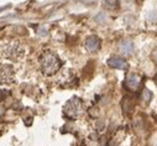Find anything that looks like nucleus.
Returning a JSON list of instances; mask_svg holds the SVG:
<instances>
[{"label": "nucleus", "mask_w": 157, "mask_h": 146, "mask_svg": "<svg viewBox=\"0 0 157 146\" xmlns=\"http://www.w3.org/2000/svg\"><path fill=\"white\" fill-rule=\"evenodd\" d=\"M40 63H41V71L45 76H55L61 71L62 62L59 57L51 50H46L42 52L40 57Z\"/></svg>", "instance_id": "obj_1"}, {"label": "nucleus", "mask_w": 157, "mask_h": 146, "mask_svg": "<svg viewBox=\"0 0 157 146\" xmlns=\"http://www.w3.org/2000/svg\"><path fill=\"white\" fill-rule=\"evenodd\" d=\"M24 55L25 48L17 41H6L0 44V58L8 61H20Z\"/></svg>", "instance_id": "obj_2"}, {"label": "nucleus", "mask_w": 157, "mask_h": 146, "mask_svg": "<svg viewBox=\"0 0 157 146\" xmlns=\"http://www.w3.org/2000/svg\"><path fill=\"white\" fill-rule=\"evenodd\" d=\"M83 114V103L78 97L71 98L63 106V117L68 120H77Z\"/></svg>", "instance_id": "obj_3"}, {"label": "nucleus", "mask_w": 157, "mask_h": 146, "mask_svg": "<svg viewBox=\"0 0 157 146\" xmlns=\"http://www.w3.org/2000/svg\"><path fill=\"white\" fill-rule=\"evenodd\" d=\"M15 82V69L10 64H0V84H11Z\"/></svg>", "instance_id": "obj_4"}, {"label": "nucleus", "mask_w": 157, "mask_h": 146, "mask_svg": "<svg viewBox=\"0 0 157 146\" xmlns=\"http://www.w3.org/2000/svg\"><path fill=\"white\" fill-rule=\"evenodd\" d=\"M141 84V78L135 75V73H132V75H129L126 77V81H125V87L130 90V92H136L139 89Z\"/></svg>", "instance_id": "obj_5"}, {"label": "nucleus", "mask_w": 157, "mask_h": 146, "mask_svg": "<svg viewBox=\"0 0 157 146\" xmlns=\"http://www.w3.org/2000/svg\"><path fill=\"white\" fill-rule=\"evenodd\" d=\"M108 66L114 69H126L128 62L121 57H110L108 60Z\"/></svg>", "instance_id": "obj_6"}, {"label": "nucleus", "mask_w": 157, "mask_h": 146, "mask_svg": "<svg viewBox=\"0 0 157 146\" xmlns=\"http://www.w3.org/2000/svg\"><path fill=\"white\" fill-rule=\"evenodd\" d=\"M100 44L101 42H100V39L98 37V36L92 35V36H89V37L87 39V41H86V47L90 52H97L100 48Z\"/></svg>", "instance_id": "obj_7"}, {"label": "nucleus", "mask_w": 157, "mask_h": 146, "mask_svg": "<svg viewBox=\"0 0 157 146\" xmlns=\"http://www.w3.org/2000/svg\"><path fill=\"white\" fill-rule=\"evenodd\" d=\"M73 81V73L69 69H62L61 71V75L58 77V82L61 86L66 87V86H71Z\"/></svg>", "instance_id": "obj_8"}, {"label": "nucleus", "mask_w": 157, "mask_h": 146, "mask_svg": "<svg viewBox=\"0 0 157 146\" xmlns=\"http://www.w3.org/2000/svg\"><path fill=\"white\" fill-rule=\"evenodd\" d=\"M120 51H121L123 55L130 56V55L132 53V51H134V45H132V42L129 41V40H125L124 42H121V45H120Z\"/></svg>", "instance_id": "obj_9"}, {"label": "nucleus", "mask_w": 157, "mask_h": 146, "mask_svg": "<svg viewBox=\"0 0 157 146\" xmlns=\"http://www.w3.org/2000/svg\"><path fill=\"white\" fill-rule=\"evenodd\" d=\"M123 108H124L125 114H129V113L132 110L134 104H132V102L130 100V98H124V100H123Z\"/></svg>", "instance_id": "obj_10"}, {"label": "nucleus", "mask_w": 157, "mask_h": 146, "mask_svg": "<svg viewBox=\"0 0 157 146\" xmlns=\"http://www.w3.org/2000/svg\"><path fill=\"white\" fill-rule=\"evenodd\" d=\"M104 8L109 9V10H113V9L117 8V2L116 0H105L104 2Z\"/></svg>", "instance_id": "obj_11"}, {"label": "nucleus", "mask_w": 157, "mask_h": 146, "mask_svg": "<svg viewBox=\"0 0 157 146\" xmlns=\"http://www.w3.org/2000/svg\"><path fill=\"white\" fill-rule=\"evenodd\" d=\"M151 98H152L151 92H150L148 89H145L144 93H142V99H144V102H145V103H148V102L151 100Z\"/></svg>", "instance_id": "obj_12"}, {"label": "nucleus", "mask_w": 157, "mask_h": 146, "mask_svg": "<svg viewBox=\"0 0 157 146\" xmlns=\"http://www.w3.org/2000/svg\"><path fill=\"white\" fill-rule=\"evenodd\" d=\"M9 95H10V92H9V90H6V89H2V90H0V102L5 100Z\"/></svg>", "instance_id": "obj_13"}, {"label": "nucleus", "mask_w": 157, "mask_h": 146, "mask_svg": "<svg viewBox=\"0 0 157 146\" xmlns=\"http://www.w3.org/2000/svg\"><path fill=\"white\" fill-rule=\"evenodd\" d=\"M105 19H106V16H105V14L104 13H101V14H99L97 17H95V20H97V22H99V24H103L104 21H105Z\"/></svg>", "instance_id": "obj_14"}, {"label": "nucleus", "mask_w": 157, "mask_h": 146, "mask_svg": "<svg viewBox=\"0 0 157 146\" xmlns=\"http://www.w3.org/2000/svg\"><path fill=\"white\" fill-rule=\"evenodd\" d=\"M5 113V109H4V106H0V117H3V114Z\"/></svg>", "instance_id": "obj_15"}]
</instances>
